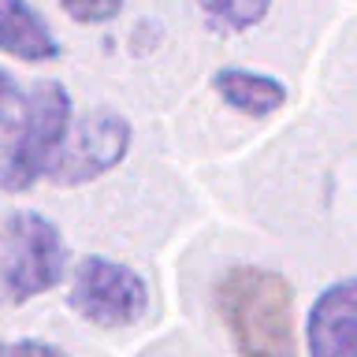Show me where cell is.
Returning <instances> with one entry per match:
<instances>
[{
    "mask_svg": "<svg viewBox=\"0 0 357 357\" xmlns=\"http://www.w3.org/2000/svg\"><path fill=\"white\" fill-rule=\"evenodd\" d=\"M67 272V245L60 227L41 212H15L4 227L0 287L11 301H30L60 287Z\"/></svg>",
    "mask_w": 357,
    "mask_h": 357,
    "instance_id": "2",
    "label": "cell"
},
{
    "mask_svg": "<svg viewBox=\"0 0 357 357\" xmlns=\"http://www.w3.org/2000/svg\"><path fill=\"white\" fill-rule=\"evenodd\" d=\"M71 309L97 328H130L149 309V287L112 257H82L71 279Z\"/></svg>",
    "mask_w": 357,
    "mask_h": 357,
    "instance_id": "4",
    "label": "cell"
},
{
    "mask_svg": "<svg viewBox=\"0 0 357 357\" xmlns=\"http://www.w3.org/2000/svg\"><path fill=\"white\" fill-rule=\"evenodd\" d=\"M312 357H357V279L328 287L305 320Z\"/></svg>",
    "mask_w": 357,
    "mask_h": 357,
    "instance_id": "6",
    "label": "cell"
},
{
    "mask_svg": "<svg viewBox=\"0 0 357 357\" xmlns=\"http://www.w3.org/2000/svg\"><path fill=\"white\" fill-rule=\"evenodd\" d=\"M212 89L220 93V100L227 108L242 112V116H253V119H264L287 105V86L279 78L245 71V67H220L212 75Z\"/></svg>",
    "mask_w": 357,
    "mask_h": 357,
    "instance_id": "8",
    "label": "cell"
},
{
    "mask_svg": "<svg viewBox=\"0 0 357 357\" xmlns=\"http://www.w3.org/2000/svg\"><path fill=\"white\" fill-rule=\"evenodd\" d=\"M268 4L272 0H197L201 15L220 33H242V30L257 26L268 15Z\"/></svg>",
    "mask_w": 357,
    "mask_h": 357,
    "instance_id": "9",
    "label": "cell"
},
{
    "mask_svg": "<svg viewBox=\"0 0 357 357\" xmlns=\"http://www.w3.org/2000/svg\"><path fill=\"white\" fill-rule=\"evenodd\" d=\"M130 149V123L119 112L97 108L78 123L71 145H63L56 164L49 167L56 186H82L108 175Z\"/></svg>",
    "mask_w": 357,
    "mask_h": 357,
    "instance_id": "5",
    "label": "cell"
},
{
    "mask_svg": "<svg viewBox=\"0 0 357 357\" xmlns=\"http://www.w3.org/2000/svg\"><path fill=\"white\" fill-rule=\"evenodd\" d=\"M0 52L30 63H49L60 56V41L45 15L26 0H0Z\"/></svg>",
    "mask_w": 357,
    "mask_h": 357,
    "instance_id": "7",
    "label": "cell"
},
{
    "mask_svg": "<svg viewBox=\"0 0 357 357\" xmlns=\"http://www.w3.org/2000/svg\"><path fill=\"white\" fill-rule=\"evenodd\" d=\"M19 105H22V93H19V86H15V78H11L8 71H0V138H4L8 119L15 116Z\"/></svg>",
    "mask_w": 357,
    "mask_h": 357,
    "instance_id": "12",
    "label": "cell"
},
{
    "mask_svg": "<svg viewBox=\"0 0 357 357\" xmlns=\"http://www.w3.org/2000/svg\"><path fill=\"white\" fill-rule=\"evenodd\" d=\"M19 138L8 149L0 164V190L22 194L38 183L41 172H49L60 156L67 130H71V97L60 82H41L26 100V116H22Z\"/></svg>",
    "mask_w": 357,
    "mask_h": 357,
    "instance_id": "3",
    "label": "cell"
},
{
    "mask_svg": "<svg viewBox=\"0 0 357 357\" xmlns=\"http://www.w3.org/2000/svg\"><path fill=\"white\" fill-rule=\"evenodd\" d=\"M127 0H60V8L75 22H108L116 19Z\"/></svg>",
    "mask_w": 357,
    "mask_h": 357,
    "instance_id": "10",
    "label": "cell"
},
{
    "mask_svg": "<svg viewBox=\"0 0 357 357\" xmlns=\"http://www.w3.org/2000/svg\"><path fill=\"white\" fill-rule=\"evenodd\" d=\"M216 312L242 357H294V294L272 268H227L216 283Z\"/></svg>",
    "mask_w": 357,
    "mask_h": 357,
    "instance_id": "1",
    "label": "cell"
},
{
    "mask_svg": "<svg viewBox=\"0 0 357 357\" xmlns=\"http://www.w3.org/2000/svg\"><path fill=\"white\" fill-rule=\"evenodd\" d=\"M0 357H67L60 346L41 342V339H19V342H4Z\"/></svg>",
    "mask_w": 357,
    "mask_h": 357,
    "instance_id": "11",
    "label": "cell"
}]
</instances>
